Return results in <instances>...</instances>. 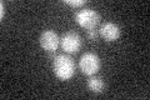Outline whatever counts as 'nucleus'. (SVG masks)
Wrapping results in <instances>:
<instances>
[{
    "label": "nucleus",
    "instance_id": "obj_1",
    "mask_svg": "<svg viewBox=\"0 0 150 100\" xmlns=\"http://www.w3.org/2000/svg\"><path fill=\"white\" fill-rule=\"evenodd\" d=\"M53 70L56 78L60 80H69L75 74V63L69 55H56L53 60Z\"/></svg>",
    "mask_w": 150,
    "mask_h": 100
},
{
    "label": "nucleus",
    "instance_id": "obj_2",
    "mask_svg": "<svg viewBox=\"0 0 150 100\" xmlns=\"http://www.w3.org/2000/svg\"><path fill=\"white\" fill-rule=\"evenodd\" d=\"M75 20L81 28L90 30L95 29L100 23V15L94 9L90 8H83L76 14H75Z\"/></svg>",
    "mask_w": 150,
    "mask_h": 100
},
{
    "label": "nucleus",
    "instance_id": "obj_3",
    "mask_svg": "<svg viewBox=\"0 0 150 100\" xmlns=\"http://www.w3.org/2000/svg\"><path fill=\"white\" fill-rule=\"evenodd\" d=\"M100 65L101 63L99 56L94 53H85L79 60V68H80L81 73L88 77L95 75L100 70Z\"/></svg>",
    "mask_w": 150,
    "mask_h": 100
},
{
    "label": "nucleus",
    "instance_id": "obj_4",
    "mask_svg": "<svg viewBox=\"0 0 150 100\" xmlns=\"http://www.w3.org/2000/svg\"><path fill=\"white\" fill-rule=\"evenodd\" d=\"M60 45L63 50L68 54H75L81 49V38L79 36L78 33L75 31H68L62 36L60 39Z\"/></svg>",
    "mask_w": 150,
    "mask_h": 100
},
{
    "label": "nucleus",
    "instance_id": "obj_5",
    "mask_svg": "<svg viewBox=\"0 0 150 100\" xmlns=\"http://www.w3.org/2000/svg\"><path fill=\"white\" fill-rule=\"evenodd\" d=\"M39 41H40V46L43 48L45 51H49V53H54L60 44L59 36L54 30L43 31L39 38Z\"/></svg>",
    "mask_w": 150,
    "mask_h": 100
},
{
    "label": "nucleus",
    "instance_id": "obj_6",
    "mask_svg": "<svg viewBox=\"0 0 150 100\" xmlns=\"http://www.w3.org/2000/svg\"><path fill=\"white\" fill-rule=\"evenodd\" d=\"M99 35L104 39L105 41H115L120 38V28L116 24L108 21L103 24L99 29Z\"/></svg>",
    "mask_w": 150,
    "mask_h": 100
},
{
    "label": "nucleus",
    "instance_id": "obj_7",
    "mask_svg": "<svg viewBox=\"0 0 150 100\" xmlns=\"http://www.w3.org/2000/svg\"><path fill=\"white\" fill-rule=\"evenodd\" d=\"M86 87L94 94H101V93H104L106 85H105V82L103 80V78H100V77H94V75H91L90 79L88 80Z\"/></svg>",
    "mask_w": 150,
    "mask_h": 100
},
{
    "label": "nucleus",
    "instance_id": "obj_8",
    "mask_svg": "<svg viewBox=\"0 0 150 100\" xmlns=\"http://www.w3.org/2000/svg\"><path fill=\"white\" fill-rule=\"evenodd\" d=\"M64 3L67 5H70L73 8H80L83 5H85V0H64Z\"/></svg>",
    "mask_w": 150,
    "mask_h": 100
},
{
    "label": "nucleus",
    "instance_id": "obj_9",
    "mask_svg": "<svg viewBox=\"0 0 150 100\" xmlns=\"http://www.w3.org/2000/svg\"><path fill=\"white\" fill-rule=\"evenodd\" d=\"M98 36H99V33H98L95 29H90V30H88V38H89V40L95 41V40L98 39Z\"/></svg>",
    "mask_w": 150,
    "mask_h": 100
},
{
    "label": "nucleus",
    "instance_id": "obj_10",
    "mask_svg": "<svg viewBox=\"0 0 150 100\" xmlns=\"http://www.w3.org/2000/svg\"><path fill=\"white\" fill-rule=\"evenodd\" d=\"M0 6H1V13H0V16H4V3L1 1V3H0Z\"/></svg>",
    "mask_w": 150,
    "mask_h": 100
}]
</instances>
